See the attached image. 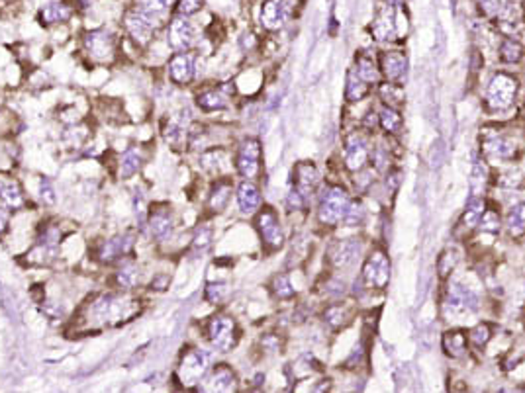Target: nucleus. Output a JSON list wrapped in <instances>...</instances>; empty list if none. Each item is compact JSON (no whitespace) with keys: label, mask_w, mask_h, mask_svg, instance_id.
Here are the masks:
<instances>
[{"label":"nucleus","mask_w":525,"mask_h":393,"mask_svg":"<svg viewBox=\"0 0 525 393\" xmlns=\"http://www.w3.org/2000/svg\"><path fill=\"white\" fill-rule=\"evenodd\" d=\"M212 237H214V229L210 225H200L196 229V233L192 237V251L194 253H202L206 251L212 243Z\"/></svg>","instance_id":"a19ab883"},{"label":"nucleus","mask_w":525,"mask_h":393,"mask_svg":"<svg viewBox=\"0 0 525 393\" xmlns=\"http://www.w3.org/2000/svg\"><path fill=\"white\" fill-rule=\"evenodd\" d=\"M486 177H488V170H486L484 163H482V161H476L475 168H473V180H470L473 192H480V190L484 188Z\"/></svg>","instance_id":"49530a36"},{"label":"nucleus","mask_w":525,"mask_h":393,"mask_svg":"<svg viewBox=\"0 0 525 393\" xmlns=\"http://www.w3.org/2000/svg\"><path fill=\"white\" fill-rule=\"evenodd\" d=\"M317 184V168L312 163H298L294 168V190L310 198Z\"/></svg>","instance_id":"4be33fe9"},{"label":"nucleus","mask_w":525,"mask_h":393,"mask_svg":"<svg viewBox=\"0 0 525 393\" xmlns=\"http://www.w3.org/2000/svg\"><path fill=\"white\" fill-rule=\"evenodd\" d=\"M171 4H173V0H134V8L151 14V16H159V18L165 16Z\"/></svg>","instance_id":"f704fd0d"},{"label":"nucleus","mask_w":525,"mask_h":393,"mask_svg":"<svg viewBox=\"0 0 525 393\" xmlns=\"http://www.w3.org/2000/svg\"><path fill=\"white\" fill-rule=\"evenodd\" d=\"M238 387V378L231 368H228L226 364H220L216 366L212 372H208V378H206V383L202 390L206 392H233Z\"/></svg>","instance_id":"412c9836"},{"label":"nucleus","mask_w":525,"mask_h":393,"mask_svg":"<svg viewBox=\"0 0 525 393\" xmlns=\"http://www.w3.org/2000/svg\"><path fill=\"white\" fill-rule=\"evenodd\" d=\"M480 229L486 233H498L500 231V217L492 209H484V214L480 217Z\"/></svg>","instance_id":"a18cd8bd"},{"label":"nucleus","mask_w":525,"mask_h":393,"mask_svg":"<svg viewBox=\"0 0 525 393\" xmlns=\"http://www.w3.org/2000/svg\"><path fill=\"white\" fill-rule=\"evenodd\" d=\"M239 339L238 323L228 315H216L208 323V341L218 353H229Z\"/></svg>","instance_id":"39448f33"},{"label":"nucleus","mask_w":525,"mask_h":393,"mask_svg":"<svg viewBox=\"0 0 525 393\" xmlns=\"http://www.w3.org/2000/svg\"><path fill=\"white\" fill-rule=\"evenodd\" d=\"M141 270H139L138 266L134 265H126L120 268L118 272H116V284L120 288H126V290H131V288H138L141 284Z\"/></svg>","instance_id":"473e14b6"},{"label":"nucleus","mask_w":525,"mask_h":393,"mask_svg":"<svg viewBox=\"0 0 525 393\" xmlns=\"http://www.w3.org/2000/svg\"><path fill=\"white\" fill-rule=\"evenodd\" d=\"M390 278V260L382 251H373L363 266V280L368 288H384Z\"/></svg>","instance_id":"f8f14e48"},{"label":"nucleus","mask_w":525,"mask_h":393,"mask_svg":"<svg viewBox=\"0 0 525 393\" xmlns=\"http://www.w3.org/2000/svg\"><path fill=\"white\" fill-rule=\"evenodd\" d=\"M324 317H326V321L331 325V327H339V325L345 323V309H343L341 305H331Z\"/></svg>","instance_id":"603ef678"},{"label":"nucleus","mask_w":525,"mask_h":393,"mask_svg":"<svg viewBox=\"0 0 525 393\" xmlns=\"http://www.w3.org/2000/svg\"><path fill=\"white\" fill-rule=\"evenodd\" d=\"M522 57H524V47L514 40H504L500 47V59L504 63H517Z\"/></svg>","instance_id":"ea45409f"},{"label":"nucleus","mask_w":525,"mask_h":393,"mask_svg":"<svg viewBox=\"0 0 525 393\" xmlns=\"http://www.w3.org/2000/svg\"><path fill=\"white\" fill-rule=\"evenodd\" d=\"M470 341H473L476 346H484V344L490 341V327L486 323L476 325L475 329L470 331Z\"/></svg>","instance_id":"3c124183"},{"label":"nucleus","mask_w":525,"mask_h":393,"mask_svg":"<svg viewBox=\"0 0 525 393\" xmlns=\"http://www.w3.org/2000/svg\"><path fill=\"white\" fill-rule=\"evenodd\" d=\"M167 286H168L167 274H157L153 280H151V290H159V292H163Z\"/></svg>","instance_id":"6e6d98bb"},{"label":"nucleus","mask_w":525,"mask_h":393,"mask_svg":"<svg viewBox=\"0 0 525 393\" xmlns=\"http://www.w3.org/2000/svg\"><path fill=\"white\" fill-rule=\"evenodd\" d=\"M402 2H404V0H387V4L388 6H392V8H400Z\"/></svg>","instance_id":"13d9d810"},{"label":"nucleus","mask_w":525,"mask_h":393,"mask_svg":"<svg viewBox=\"0 0 525 393\" xmlns=\"http://www.w3.org/2000/svg\"><path fill=\"white\" fill-rule=\"evenodd\" d=\"M359 253V243L357 239H345V241H337L329 249V260L333 262L337 268L351 265L355 260V256Z\"/></svg>","instance_id":"5701e85b"},{"label":"nucleus","mask_w":525,"mask_h":393,"mask_svg":"<svg viewBox=\"0 0 525 393\" xmlns=\"http://www.w3.org/2000/svg\"><path fill=\"white\" fill-rule=\"evenodd\" d=\"M486 151H488L492 157L508 158L514 155L515 145L512 143V141H508V139H504V138H494L492 141H488V143H486Z\"/></svg>","instance_id":"c9c22d12"},{"label":"nucleus","mask_w":525,"mask_h":393,"mask_svg":"<svg viewBox=\"0 0 525 393\" xmlns=\"http://www.w3.org/2000/svg\"><path fill=\"white\" fill-rule=\"evenodd\" d=\"M476 307H478V299L468 288L461 284H451L447 288V313H465V311H475Z\"/></svg>","instance_id":"dca6fc26"},{"label":"nucleus","mask_w":525,"mask_h":393,"mask_svg":"<svg viewBox=\"0 0 525 393\" xmlns=\"http://www.w3.org/2000/svg\"><path fill=\"white\" fill-rule=\"evenodd\" d=\"M238 204L243 214H253L261 206V192L251 180H243L238 188Z\"/></svg>","instance_id":"bb28decb"},{"label":"nucleus","mask_w":525,"mask_h":393,"mask_svg":"<svg viewBox=\"0 0 525 393\" xmlns=\"http://www.w3.org/2000/svg\"><path fill=\"white\" fill-rule=\"evenodd\" d=\"M228 294V286L226 284H208L206 286V299H208L210 304H220L224 297Z\"/></svg>","instance_id":"09e8293b"},{"label":"nucleus","mask_w":525,"mask_h":393,"mask_svg":"<svg viewBox=\"0 0 525 393\" xmlns=\"http://www.w3.org/2000/svg\"><path fill=\"white\" fill-rule=\"evenodd\" d=\"M8 219H10V214H8V207L0 206V235L8 229Z\"/></svg>","instance_id":"4d7b16f0"},{"label":"nucleus","mask_w":525,"mask_h":393,"mask_svg":"<svg viewBox=\"0 0 525 393\" xmlns=\"http://www.w3.org/2000/svg\"><path fill=\"white\" fill-rule=\"evenodd\" d=\"M351 204V200L347 196V192L341 186H329L322 192L319 196V221L326 225H337L339 221H343L347 207Z\"/></svg>","instance_id":"f03ea898"},{"label":"nucleus","mask_w":525,"mask_h":393,"mask_svg":"<svg viewBox=\"0 0 525 393\" xmlns=\"http://www.w3.org/2000/svg\"><path fill=\"white\" fill-rule=\"evenodd\" d=\"M168 77L179 87L190 84L196 77V55L190 51L175 53L173 59L168 61Z\"/></svg>","instance_id":"ddd939ff"},{"label":"nucleus","mask_w":525,"mask_h":393,"mask_svg":"<svg viewBox=\"0 0 525 393\" xmlns=\"http://www.w3.org/2000/svg\"><path fill=\"white\" fill-rule=\"evenodd\" d=\"M73 16V8L63 2H50L40 10V22L43 26H57L65 24Z\"/></svg>","instance_id":"a878e982"},{"label":"nucleus","mask_w":525,"mask_h":393,"mask_svg":"<svg viewBox=\"0 0 525 393\" xmlns=\"http://www.w3.org/2000/svg\"><path fill=\"white\" fill-rule=\"evenodd\" d=\"M396 8L392 6H380L375 16V20L371 24V34L373 38L378 41H390L396 38V14H394Z\"/></svg>","instance_id":"a211bd4d"},{"label":"nucleus","mask_w":525,"mask_h":393,"mask_svg":"<svg viewBox=\"0 0 525 393\" xmlns=\"http://www.w3.org/2000/svg\"><path fill=\"white\" fill-rule=\"evenodd\" d=\"M134 245H136V237L131 235V233L112 237L108 241H104V245L100 246L99 258L104 265L120 262V260H124L128 255H131Z\"/></svg>","instance_id":"4468645a"},{"label":"nucleus","mask_w":525,"mask_h":393,"mask_svg":"<svg viewBox=\"0 0 525 393\" xmlns=\"http://www.w3.org/2000/svg\"><path fill=\"white\" fill-rule=\"evenodd\" d=\"M82 45L90 59L96 63H110L116 55V40L106 30L87 31L82 38Z\"/></svg>","instance_id":"0eeeda50"},{"label":"nucleus","mask_w":525,"mask_h":393,"mask_svg":"<svg viewBox=\"0 0 525 393\" xmlns=\"http://www.w3.org/2000/svg\"><path fill=\"white\" fill-rule=\"evenodd\" d=\"M257 229L263 245L277 251L285 243V235H282V227L278 221V216L271 209V207H263V212L257 216Z\"/></svg>","instance_id":"9b49d317"},{"label":"nucleus","mask_w":525,"mask_h":393,"mask_svg":"<svg viewBox=\"0 0 525 393\" xmlns=\"http://www.w3.org/2000/svg\"><path fill=\"white\" fill-rule=\"evenodd\" d=\"M343 221H345L347 225H351V227L361 225V223L365 221V209H363V206L357 204V202H351L349 207H347Z\"/></svg>","instance_id":"c03bdc74"},{"label":"nucleus","mask_w":525,"mask_h":393,"mask_svg":"<svg viewBox=\"0 0 525 393\" xmlns=\"http://www.w3.org/2000/svg\"><path fill=\"white\" fill-rule=\"evenodd\" d=\"M522 8H524V18H525V0H524V6H522Z\"/></svg>","instance_id":"bf43d9fd"},{"label":"nucleus","mask_w":525,"mask_h":393,"mask_svg":"<svg viewBox=\"0 0 525 393\" xmlns=\"http://www.w3.org/2000/svg\"><path fill=\"white\" fill-rule=\"evenodd\" d=\"M236 168H238L239 177L245 178V180L257 177L259 168H261V143H259V139L247 138L239 143Z\"/></svg>","instance_id":"9d476101"},{"label":"nucleus","mask_w":525,"mask_h":393,"mask_svg":"<svg viewBox=\"0 0 525 393\" xmlns=\"http://www.w3.org/2000/svg\"><path fill=\"white\" fill-rule=\"evenodd\" d=\"M368 161V141L361 133H351L345 139V167L353 172L363 170Z\"/></svg>","instance_id":"f3484780"},{"label":"nucleus","mask_w":525,"mask_h":393,"mask_svg":"<svg viewBox=\"0 0 525 393\" xmlns=\"http://www.w3.org/2000/svg\"><path fill=\"white\" fill-rule=\"evenodd\" d=\"M40 198L41 202H45V204H53L55 202V192H53V186H51L50 180H41L40 184Z\"/></svg>","instance_id":"5fc2aeb1"},{"label":"nucleus","mask_w":525,"mask_h":393,"mask_svg":"<svg viewBox=\"0 0 525 393\" xmlns=\"http://www.w3.org/2000/svg\"><path fill=\"white\" fill-rule=\"evenodd\" d=\"M443 350L451 358H461L466 353V333H463V331H447L443 334Z\"/></svg>","instance_id":"c756f323"},{"label":"nucleus","mask_w":525,"mask_h":393,"mask_svg":"<svg viewBox=\"0 0 525 393\" xmlns=\"http://www.w3.org/2000/svg\"><path fill=\"white\" fill-rule=\"evenodd\" d=\"M229 198H231V184H229L228 180H218L216 186L212 188V192H210V209H212V212H222V209H226Z\"/></svg>","instance_id":"7c9ffc66"},{"label":"nucleus","mask_w":525,"mask_h":393,"mask_svg":"<svg viewBox=\"0 0 525 393\" xmlns=\"http://www.w3.org/2000/svg\"><path fill=\"white\" fill-rule=\"evenodd\" d=\"M167 43L171 45V50L177 51H190L196 43V28L194 24L189 20V16H175L173 20L168 22L167 28Z\"/></svg>","instance_id":"1a4fd4ad"},{"label":"nucleus","mask_w":525,"mask_h":393,"mask_svg":"<svg viewBox=\"0 0 525 393\" xmlns=\"http://www.w3.org/2000/svg\"><path fill=\"white\" fill-rule=\"evenodd\" d=\"M355 71H357L359 77L365 80V82H368V84H371V82H378L377 67H375L373 59H371V57H367V55H359L357 67H355Z\"/></svg>","instance_id":"4c0bfd02"},{"label":"nucleus","mask_w":525,"mask_h":393,"mask_svg":"<svg viewBox=\"0 0 525 393\" xmlns=\"http://www.w3.org/2000/svg\"><path fill=\"white\" fill-rule=\"evenodd\" d=\"M136 299L118 294L99 295L89 305V323L99 327H114V325L129 321L136 313Z\"/></svg>","instance_id":"f257e3e1"},{"label":"nucleus","mask_w":525,"mask_h":393,"mask_svg":"<svg viewBox=\"0 0 525 393\" xmlns=\"http://www.w3.org/2000/svg\"><path fill=\"white\" fill-rule=\"evenodd\" d=\"M482 214H484V202H482V200H470L468 206H466L465 214L461 217V227H465L466 231H468V229H475V227L480 223Z\"/></svg>","instance_id":"72a5a7b5"},{"label":"nucleus","mask_w":525,"mask_h":393,"mask_svg":"<svg viewBox=\"0 0 525 393\" xmlns=\"http://www.w3.org/2000/svg\"><path fill=\"white\" fill-rule=\"evenodd\" d=\"M380 65H382V73L387 75V79L392 80V82L402 80V77L406 75L408 61L400 51H387V53H382Z\"/></svg>","instance_id":"b1692460"},{"label":"nucleus","mask_w":525,"mask_h":393,"mask_svg":"<svg viewBox=\"0 0 525 393\" xmlns=\"http://www.w3.org/2000/svg\"><path fill=\"white\" fill-rule=\"evenodd\" d=\"M210 372V354L202 348H190L179 364V380L185 387L200 383Z\"/></svg>","instance_id":"7ed1b4c3"},{"label":"nucleus","mask_w":525,"mask_h":393,"mask_svg":"<svg viewBox=\"0 0 525 393\" xmlns=\"http://www.w3.org/2000/svg\"><path fill=\"white\" fill-rule=\"evenodd\" d=\"M189 110H180L179 116H168L163 128V138L173 147H182L189 138Z\"/></svg>","instance_id":"aec40b11"},{"label":"nucleus","mask_w":525,"mask_h":393,"mask_svg":"<svg viewBox=\"0 0 525 393\" xmlns=\"http://www.w3.org/2000/svg\"><path fill=\"white\" fill-rule=\"evenodd\" d=\"M202 4H204V0H177V14L179 16H192V14H196V12L202 8Z\"/></svg>","instance_id":"de8ad7c7"},{"label":"nucleus","mask_w":525,"mask_h":393,"mask_svg":"<svg viewBox=\"0 0 525 393\" xmlns=\"http://www.w3.org/2000/svg\"><path fill=\"white\" fill-rule=\"evenodd\" d=\"M505 4H508V0H478V6L486 16H498L504 10Z\"/></svg>","instance_id":"8fccbe9b"},{"label":"nucleus","mask_w":525,"mask_h":393,"mask_svg":"<svg viewBox=\"0 0 525 393\" xmlns=\"http://www.w3.org/2000/svg\"><path fill=\"white\" fill-rule=\"evenodd\" d=\"M228 153L224 149H208L200 155V167L204 168L208 175L220 177L228 170Z\"/></svg>","instance_id":"393cba45"},{"label":"nucleus","mask_w":525,"mask_h":393,"mask_svg":"<svg viewBox=\"0 0 525 393\" xmlns=\"http://www.w3.org/2000/svg\"><path fill=\"white\" fill-rule=\"evenodd\" d=\"M273 294L277 295L278 299H290L294 295V288L290 284L287 274L275 276V280H273Z\"/></svg>","instance_id":"37998d69"},{"label":"nucleus","mask_w":525,"mask_h":393,"mask_svg":"<svg viewBox=\"0 0 525 393\" xmlns=\"http://www.w3.org/2000/svg\"><path fill=\"white\" fill-rule=\"evenodd\" d=\"M456 262H459V253H456L455 249H447L443 255L439 256V260H437V268H439V274L449 276V272H453L455 270Z\"/></svg>","instance_id":"79ce46f5"},{"label":"nucleus","mask_w":525,"mask_h":393,"mask_svg":"<svg viewBox=\"0 0 525 393\" xmlns=\"http://www.w3.org/2000/svg\"><path fill=\"white\" fill-rule=\"evenodd\" d=\"M148 227L151 237H155L157 241H165L175 227V217H173V209L167 204H157L155 207H151L148 217Z\"/></svg>","instance_id":"2eb2a0df"},{"label":"nucleus","mask_w":525,"mask_h":393,"mask_svg":"<svg viewBox=\"0 0 525 393\" xmlns=\"http://www.w3.org/2000/svg\"><path fill=\"white\" fill-rule=\"evenodd\" d=\"M380 94H382V98L387 100V102H390V104L402 102V98H404L402 90L398 89L396 84H384V87L380 89Z\"/></svg>","instance_id":"864d4df0"},{"label":"nucleus","mask_w":525,"mask_h":393,"mask_svg":"<svg viewBox=\"0 0 525 393\" xmlns=\"http://www.w3.org/2000/svg\"><path fill=\"white\" fill-rule=\"evenodd\" d=\"M233 94V82H226L218 89H208L196 96V106L204 112H218L228 108L229 96Z\"/></svg>","instance_id":"6ab92c4d"},{"label":"nucleus","mask_w":525,"mask_h":393,"mask_svg":"<svg viewBox=\"0 0 525 393\" xmlns=\"http://www.w3.org/2000/svg\"><path fill=\"white\" fill-rule=\"evenodd\" d=\"M141 163H143V157H141V151L138 147L128 149L124 155H122V161H120V178H131L134 175H138V170L141 168Z\"/></svg>","instance_id":"c85d7f7f"},{"label":"nucleus","mask_w":525,"mask_h":393,"mask_svg":"<svg viewBox=\"0 0 525 393\" xmlns=\"http://www.w3.org/2000/svg\"><path fill=\"white\" fill-rule=\"evenodd\" d=\"M517 92V80L512 75L498 73L492 77L488 90H486V102L492 110H505L512 106Z\"/></svg>","instance_id":"423d86ee"},{"label":"nucleus","mask_w":525,"mask_h":393,"mask_svg":"<svg viewBox=\"0 0 525 393\" xmlns=\"http://www.w3.org/2000/svg\"><path fill=\"white\" fill-rule=\"evenodd\" d=\"M368 92V82L361 79L357 75V71H349V77H347V100H351V102H357V100L365 98Z\"/></svg>","instance_id":"2f4dec72"},{"label":"nucleus","mask_w":525,"mask_h":393,"mask_svg":"<svg viewBox=\"0 0 525 393\" xmlns=\"http://www.w3.org/2000/svg\"><path fill=\"white\" fill-rule=\"evenodd\" d=\"M161 24H163V18L145 14L134 6L126 12V18H124L126 30L138 45H148L151 38L155 36V31L161 28Z\"/></svg>","instance_id":"20e7f679"},{"label":"nucleus","mask_w":525,"mask_h":393,"mask_svg":"<svg viewBox=\"0 0 525 393\" xmlns=\"http://www.w3.org/2000/svg\"><path fill=\"white\" fill-rule=\"evenodd\" d=\"M0 202L2 206H6L8 209H20L24 206V194L18 182L14 180H6L0 184Z\"/></svg>","instance_id":"cd10ccee"},{"label":"nucleus","mask_w":525,"mask_h":393,"mask_svg":"<svg viewBox=\"0 0 525 393\" xmlns=\"http://www.w3.org/2000/svg\"><path fill=\"white\" fill-rule=\"evenodd\" d=\"M294 8L296 0H265L261 6V26L268 31H278L294 14Z\"/></svg>","instance_id":"6e6552de"},{"label":"nucleus","mask_w":525,"mask_h":393,"mask_svg":"<svg viewBox=\"0 0 525 393\" xmlns=\"http://www.w3.org/2000/svg\"><path fill=\"white\" fill-rule=\"evenodd\" d=\"M508 227H510V231L515 233V235H519V233H524L525 231V202L524 204H517L510 209V214H508Z\"/></svg>","instance_id":"58836bf2"},{"label":"nucleus","mask_w":525,"mask_h":393,"mask_svg":"<svg viewBox=\"0 0 525 393\" xmlns=\"http://www.w3.org/2000/svg\"><path fill=\"white\" fill-rule=\"evenodd\" d=\"M378 119H380V126H382V129L388 131V133H396L398 129L402 128V118H400V114H398L396 110L392 108V106H387V108L380 110V116H378Z\"/></svg>","instance_id":"e433bc0d"}]
</instances>
